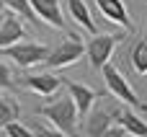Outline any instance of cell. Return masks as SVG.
Returning a JSON list of instances; mask_svg holds the SVG:
<instances>
[{
	"instance_id": "11",
	"label": "cell",
	"mask_w": 147,
	"mask_h": 137,
	"mask_svg": "<svg viewBox=\"0 0 147 137\" xmlns=\"http://www.w3.org/2000/svg\"><path fill=\"white\" fill-rule=\"evenodd\" d=\"M21 39H26V28H23L21 18H18L16 13L5 10V16L0 18V49H3V47H10V44H16V41H21Z\"/></svg>"
},
{
	"instance_id": "1",
	"label": "cell",
	"mask_w": 147,
	"mask_h": 137,
	"mask_svg": "<svg viewBox=\"0 0 147 137\" xmlns=\"http://www.w3.org/2000/svg\"><path fill=\"white\" fill-rule=\"evenodd\" d=\"M39 114H41L44 119H49V122L54 124V130H59L65 137H78V130H75V124H78V111H75V104H72L70 93H67V96H59L57 101H52V104H47V106H41Z\"/></svg>"
},
{
	"instance_id": "5",
	"label": "cell",
	"mask_w": 147,
	"mask_h": 137,
	"mask_svg": "<svg viewBox=\"0 0 147 137\" xmlns=\"http://www.w3.org/2000/svg\"><path fill=\"white\" fill-rule=\"evenodd\" d=\"M47 54H49V47L47 44H39V41H16V44L0 49V57L3 60H13L21 67L41 65L47 60Z\"/></svg>"
},
{
	"instance_id": "16",
	"label": "cell",
	"mask_w": 147,
	"mask_h": 137,
	"mask_svg": "<svg viewBox=\"0 0 147 137\" xmlns=\"http://www.w3.org/2000/svg\"><path fill=\"white\" fill-rule=\"evenodd\" d=\"M132 67H134L140 75L147 73V41L145 39H140V41L134 44V49H132Z\"/></svg>"
},
{
	"instance_id": "9",
	"label": "cell",
	"mask_w": 147,
	"mask_h": 137,
	"mask_svg": "<svg viewBox=\"0 0 147 137\" xmlns=\"http://www.w3.org/2000/svg\"><path fill=\"white\" fill-rule=\"evenodd\" d=\"M21 85L31 93H39V96H54L62 85V78L52 75V73H39V75H23L21 78Z\"/></svg>"
},
{
	"instance_id": "10",
	"label": "cell",
	"mask_w": 147,
	"mask_h": 137,
	"mask_svg": "<svg viewBox=\"0 0 147 137\" xmlns=\"http://www.w3.org/2000/svg\"><path fill=\"white\" fill-rule=\"evenodd\" d=\"M96 5H98V10L103 13V18H106V21L119 23L127 34H129V31H134V26H132V18H129V10H127L124 0H96Z\"/></svg>"
},
{
	"instance_id": "6",
	"label": "cell",
	"mask_w": 147,
	"mask_h": 137,
	"mask_svg": "<svg viewBox=\"0 0 147 137\" xmlns=\"http://www.w3.org/2000/svg\"><path fill=\"white\" fill-rule=\"evenodd\" d=\"M116 114H119V106L116 104H106L103 98H98L90 109H88V114L83 117L85 119V135L88 137H98L106 127H111L114 122H116Z\"/></svg>"
},
{
	"instance_id": "17",
	"label": "cell",
	"mask_w": 147,
	"mask_h": 137,
	"mask_svg": "<svg viewBox=\"0 0 147 137\" xmlns=\"http://www.w3.org/2000/svg\"><path fill=\"white\" fill-rule=\"evenodd\" d=\"M16 85V78H13V70L0 60V91H13Z\"/></svg>"
},
{
	"instance_id": "4",
	"label": "cell",
	"mask_w": 147,
	"mask_h": 137,
	"mask_svg": "<svg viewBox=\"0 0 147 137\" xmlns=\"http://www.w3.org/2000/svg\"><path fill=\"white\" fill-rule=\"evenodd\" d=\"M83 52H85V44H83V39L78 36V34H67L54 49H49V54H47V67H52V70H59V67H70V65H75L80 57H83Z\"/></svg>"
},
{
	"instance_id": "8",
	"label": "cell",
	"mask_w": 147,
	"mask_h": 137,
	"mask_svg": "<svg viewBox=\"0 0 147 137\" xmlns=\"http://www.w3.org/2000/svg\"><path fill=\"white\" fill-rule=\"evenodd\" d=\"M31 10L36 13V18L41 23H49L54 28H65L67 21L62 16V8H59V0H28Z\"/></svg>"
},
{
	"instance_id": "20",
	"label": "cell",
	"mask_w": 147,
	"mask_h": 137,
	"mask_svg": "<svg viewBox=\"0 0 147 137\" xmlns=\"http://www.w3.org/2000/svg\"><path fill=\"white\" fill-rule=\"evenodd\" d=\"M34 137H65L59 130H49V127H41V124H36L34 127Z\"/></svg>"
},
{
	"instance_id": "13",
	"label": "cell",
	"mask_w": 147,
	"mask_h": 137,
	"mask_svg": "<svg viewBox=\"0 0 147 137\" xmlns=\"http://www.w3.org/2000/svg\"><path fill=\"white\" fill-rule=\"evenodd\" d=\"M67 10H70V16L75 18V23H80L85 31H90V34L98 31L93 16H90V8L85 5V0H67Z\"/></svg>"
},
{
	"instance_id": "7",
	"label": "cell",
	"mask_w": 147,
	"mask_h": 137,
	"mask_svg": "<svg viewBox=\"0 0 147 137\" xmlns=\"http://www.w3.org/2000/svg\"><path fill=\"white\" fill-rule=\"evenodd\" d=\"M62 85L67 88V93H70V98H72V104H75L78 119H83V117L88 114V109L101 98V93H96L93 88H88V85H83V83H75V80H70V78H62Z\"/></svg>"
},
{
	"instance_id": "14",
	"label": "cell",
	"mask_w": 147,
	"mask_h": 137,
	"mask_svg": "<svg viewBox=\"0 0 147 137\" xmlns=\"http://www.w3.org/2000/svg\"><path fill=\"white\" fill-rule=\"evenodd\" d=\"M0 5L5 8V10H10V13H16L18 18H23V21H28V23H34V26H39L41 21L36 18V13L31 10V5H28V0H0Z\"/></svg>"
},
{
	"instance_id": "3",
	"label": "cell",
	"mask_w": 147,
	"mask_h": 137,
	"mask_svg": "<svg viewBox=\"0 0 147 137\" xmlns=\"http://www.w3.org/2000/svg\"><path fill=\"white\" fill-rule=\"evenodd\" d=\"M124 36H127V31H121V34H98V31H96L93 39L85 44V52H83V54H88L90 67H93V70H101V67L111 60L116 44L124 41Z\"/></svg>"
},
{
	"instance_id": "15",
	"label": "cell",
	"mask_w": 147,
	"mask_h": 137,
	"mask_svg": "<svg viewBox=\"0 0 147 137\" xmlns=\"http://www.w3.org/2000/svg\"><path fill=\"white\" fill-rule=\"evenodd\" d=\"M18 117H21V106H18V101L10 98V96H0V130H3L5 124L16 122Z\"/></svg>"
},
{
	"instance_id": "19",
	"label": "cell",
	"mask_w": 147,
	"mask_h": 137,
	"mask_svg": "<svg viewBox=\"0 0 147 137\" xmlns=\"http://www.w3.org/2000/svg\"><path fill=\"white\" fill-rule=\"evenodd\" d=\"M98 137H127V132H124V127H121V124H116V122H114L111 127H106Z\"/></svg>"
},
{
	"instance_id": "18",
	"label": "cell",
	"mask_w": 147,
	"mask_h": 137,
	"mask_svg": "<svg viewBox=\"0 0 147 137\" xmlns=\"http://www.w3.org/2000/svg\"><path fill=\"white\" fill-rule=\"evenodd\" d=\"M3 130H5V135H8V137H34V132H31L28 127L18 124V119H16V122H10V124H5Z\"/></svg>"
},
{
	"instance_id": "12",
	"label": "cell",
	"mask_w": 147,
	"mask_h": 137,
	"mask_svg": "<svg viewBox=\"0 0 147 137\" xmlns=\"http://www.w3.org/2000/svg\"><path fill=\"white\" fill-rule=\"evenodd\" d=\"M116 124H121L124 132H129V135H134V137H147L145 119L137 117L132 109H119V114H116Z\"/></svg>"
},
{
	"instance_id": "2",
	"label": "cell",
	"mask_w": 147,
	"mask_h": 137,
	"mask_svg": "<svg viewBox=\"0 0 147 137\" xmlns=\"http://www.w3.org/2000/svg\"><path fill=\"white\" fill-rule=\"evenodd\" d=\"M101 73H103V80H106V88H109V93H111L116 101H121V104H127V106L137 109L140 114H145V111H147V106L140 101V96L134 93V88L129 85V80L121 75V70H119L116 65L106 62V65L101 67Z\"/></svg>"
}]
</instances>
